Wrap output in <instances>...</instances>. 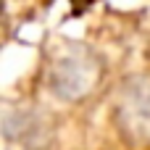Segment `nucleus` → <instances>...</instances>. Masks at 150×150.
<instances>
[{"label": "nucleus", "mask_w": 150, "mask_h": 150, "mask_svg": "<svg viewBox=\"0 0 150 150\" xmlns=\"http://www.w3.org/2000/svg\"><path fill=\"white\" fill-rule=\"evenodd\" d=\"M121 113H124V124L134 134L150 140V84L148 82H140V87H129L124 92Z\"/></svg>", "instance_id": "f03ea898"}, {"label": "nucleus", "mask_w": 150, "mask_h": 150, "mask_svg": "<svg viewBox=\"0 0 150 150\" xmlns=\"http://www.w3.org/2000/svg\"><path fill=\"white\" fill-rule=\"evenodd\" d=\"M98 74H100V69H98V61L92 55H87V53H69V55H63L55 63V69L50 74V84H53V90L61 98L76 100V98L87 95L95 87Z\"/></svg>", "instance_id": "f257e3e1"}]
</instances>
